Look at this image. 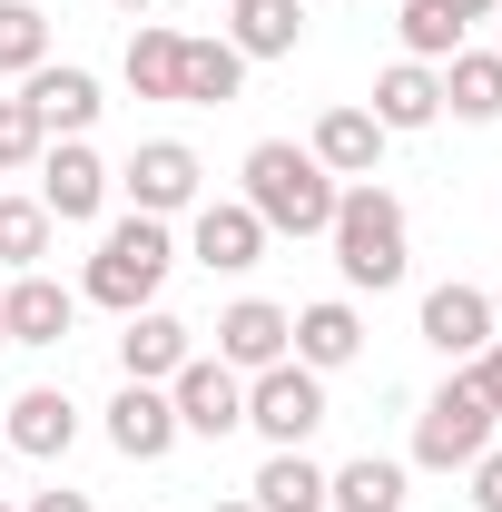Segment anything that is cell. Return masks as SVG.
<instances>
[{"label":"cell","mask_w":502,"mask_h":512,"mask_svg":"<svg viewBox=\"0 0 502 512\" xmlns=\"http://www.w3.org/2000/svg\"><path fill=\"white\" fill-rule=\"evenodd\" d=\"M306 158L325 168V178H375V158H384L375 109H325V119H315V138H306Z\"/></svg>","instance_id":"obj_17"},{"label":"cell","mask_w":502,"mask_h":512,"mask_svg":"<svg viewBox=\"0 0 502 512\" xmlns=\"http://www.w3.org/2000/svg\"><path fill=\"white\" fill-rule=\"evenodd\" d=\"M443 119V69L434 60H394L375 69V128L394 138V128H434Z\"/></svg>","instance_id":"obj_16"},{"label":"cell","mask_w":502,"mask_h":512,"mask_svg":"<svg viewBox=\"0 0 502 512\" xmlns=\"http://www.w3.org/2000/svg\"><path fill=\"white\" fill-rule=\"evenodd\" d=\"M168 404H178V434L227 444V434L247 424V375H237V365H217V355H188V365L168 375Z\"/></svg>","instance_id":"obj_6"},{"label":"cell","mask_w":502,"mask_h":512,"mask_svg":"<svg viewBox=\"0 0 502 512\" xmlns=\"http://www.w3.org/2000/svg\"><path fill=\"white\" fill-rule=\"evenodd\" d=\"M325 503H335V512H404V463L355 453L345 473H325Z\"/></svg>","instance_id":"obj_24"},{"label":"cell","mask_w":502,"mask_h":512,"mask_svg":"<svg viewBox=\"0 0 502 512\" xmlns=\"http://www.w3.org/2000/svg\"><path fill=\"white\" fill-rule=\"evenodd\" d=\"M237 89H247V60H237L227 40H188V50H178V99H188V109H227Z\"/></svg>","instance_id":"obj_21"},{"label":"cell","mask_w":502,"mask_h":512,"mask_svg":"<svg viewBox=\"0 0 502 512\" xmlns=\"http://www.w3.org/2000/svg\"><path fill=\"white\" fill-rule=\"evenodd\" d=\"M128 197H138V217H178V207H197V148H188V138H148V148L128 158Z\"/></svg>","instance_id":"obj_10"},{"label":"cell","mask_w":502,"mask_h":512,"mask_svg":"<svg viewBox=\"0 0 502 512\" xmlns=\"http://www.w3.org/2000/svg\"><path fill=\"white\" fill-rule=\"evenodd\" d=\"M463 375H473V394L493 404V424H502V335L483 345V355H473V365H463Z\"/></svg>","instance_id":"obj_30"},{"label":"cell","mask_w":502,"mask_h":512,"mask_svg":"<svg viewBox=\"0 0 502 512\" xmlns=\"http://www.w3.org/2000/svg\"><path fill=\"white\" fill-rule=\"evenodd\" d=\"M493 335H502V286H493Z\"/></svg>","instance_id":"obj_36"},{"label":"cell","mask_w":502,"mask_h":512,"mask_svg":"<svg viewBox=\"0 0 502 512\" xmlns=\"http://www.w3.org/2000/svg\"><path fill=\"white\" fill-rule=\"evenodd\" d=\"M178 50H188L178 30H138L128 40V89L138 99H178Z\"/></svg>","instance_id":"obj_27"},{"label":"cell","mask_w":502,"mask_h":512,"mask_svg":"<svg viewBox=\"0 0 502 512\" xmlns=\"http://www.w3.org/2000/svg\"><path fill=\"white\" fill-rule=\"evenodd\" d=\"M335 178L315 168L296 138H256L247 148V207L266 217V237H325L335 227Z\"/></svg>","instance_id":"obj_1"},{"label":"cell","mask_w":502,"mask_h":512,"mask_svg":"<svg viewBox=\"0 0 502 512\" xmlns=\"http://www.w3.org/2000/svg\"><path fill=\"white\" fill-rule=\"evenodd\" d=\"M483 453H493V404L473 394V375H453L434 404L414 414V463H424V473H473Z\"/></svg>","instance_id":"obj_4"},{"label":"cell","mask_w":502,"mask_h":512,"mask_svg":"<svg viewBox=\"0 0 502 512\" xmlns=\"http://www.w3.org/2000/svg\"><path fill=\"white\" fill-rule=\"evenodd\" d=\"M247 424H256L276 453H296L315 424H325V375H306L296 355H286V365H266V375L247 384Z\"/></svg>","instance_id":"obj_5"},{"label":"cell","mask_w":502,"mask_h":512,"mask_svg":"<svg viewBox=\"0 0 502 512\" xmlns=\"http://www.w3.org/2000/svg\"><path fill=\"white\" fill-rule=\"evenodd\" d=\"M207 512H256V503H247V493H237V503H207Z\"/></svg>","instance_id":"obj_34"},{"label":"cell","mask_w":502,"mask_h":512,"mask_svg":"<svg viewBox=\"0 0 502 512\" xmlns=\"http://www.w3.org/2000/svg\"><path fill=\"white\" fill-rule=\"evenodd\" d=\"M197 345H188V325L168 316V306H138L128 316V335H119V365H128V384H168L178 365H188Z\"/></svg>","instance_id":"obj_18"},{"label":"cell","mask_w":502,"mask_h":512,"mask_svg":"<svg viewBox=\"0 0 502 512\" xmlns=\"http://www.w3.org/2000/svg\"><path fill=\"white\" fill-rule=\"evenodd\" d=\"M237 20H227V50L237 60H286L296 40H306V0H227Z\"/></svg>","instance_id":"obj_19"},{"label":"cell","mask_w":502,"mask_h":512,"mask_svg":"<svg viewBox=\"0 0 502 512\" xmlns=\"http://www.w3.org/2000/svg\"><path fill=\"white\" fill-rule=\"evenodd\" d=\"M443 10H453V20H463V30H473V20H493L502 0H443Z\"/></svg>","instance_id":"obj_33"},{"label":"cell","mask_w":502,"mask_h":512,"mask_svg":"<svg viewBox=\"0 0 502 512\" xmlns=\"http://www.w3.org/2000/svg\"><path fill=\"white\" fill-rule=\"evenodd\" d=\"M20 512H99V503H89V493H69V483H50V493H30Z\"/></svg>","instance_id":"obj_32"},{"label":"cell","mask_w":502,"mask_h":512,"mask_svg":"<svg viewBox=\"0 0 502 512\" xmlns=\"http://www.w3.org/2000/svg\"><path fill=\"white\" fill-rule=\"evenodd\" d=\"M109 444L128 463H168L178 444V404H168V384H119V404H109Z\"/></svg>","instance_id":"obj_12"},{"label":"cell","mask_w":502,"mask_h":512,"mask_svg":"<svg viewBox=\"0 0 502 512\" xmlns=\"http://www.w3.org/2000/svg\"><path fill=\"white\" fill-rule=\"evenodd\" d=\"M188 247H197V266H207V276H247L256 256H266V217H256L247 197H207Z\"/></svg>","instance_id":"obj_9"},{"label":"cell","mask_w":502,"mask_h":512,"mask_svg":"<svg viewBox=\"0 0 502 512\" xmlns=\"http://www.w3.org/2000/svg\"><path fill=\"white\" fill-rule=\"evenodd\" d=\"M0 512H10V503H0Z\"/></svg>","instance_id":"obj_39"},{"label":"cell","mask_w":502,"mask_h":512,"mask_svg":"<svg viewBox=\"0 0 502 512\" xmlns=\"http://www.w3.org/2000/svg\"><path fill=\"white\" fill-rule=\"evenodd\" d=\"M119 10H138V20H148V10H158V0H119Z\"/></svg>","instance_id":"obj_35"},{"label":"cell","mask_w":502,"mask_h":512,"mask_svg":"<svg viewBox=\"0 0 502 512\" xmlns=\"http://www.w3.org/2000/svg\"><path fill=\"white\" fill-rule=\"evenodd\" d=\"M325 237H335V266H345V286H375V296H384V286H404V266H414L404 197L375 188V178L335 197V227H325Z\"/></svg>","instance_id":"obj_2"},{"label":"cell","mask_w":502,"mask_h":512,"mask_svg":"<svg viewBox=\"0 0 502 512\" xmlns=\"http://www.w3.org/2000/svg\"><path fill=\"white\" fill-rule=\"evenodd\" d=\"M0 463H10V434H0Z\"/></svg>","instance_id":"obj_37"},{"label":"cell","mask_w":502,"mask_h":512,"mask_svg":"<svg viewBox=\"0 0 502 512\" xmlns=\"http://www.w3.org/2000/svg\"><path fill=\"white\" fill-rule=\"evenodd\" d=\"M40 148H50V128L30 99H0V168H40Z\"/></svg>","instance_id":"obj_29"},{"label":"cell","mask_w":502,"mask_h":512,"mask_svg":"<svg viewBox=\"0 0 502 512\" xmlns=\"http://www.w3.org/2000/svg\"><path fill=\"white\" fill-rule=\"evenodd\" d=\"M394 30H404V60H453V50H463V20H453L443 0H404Z\"/></svg>","instance_id":"obj_28"},{"label":"cell","mask_w":502,"mask_h":512,"mask_svg":"<svg viewBox=\"0 0 502 512\" xmlns=\"http://www.w3.org/2000/svg\"><path fill=\"white\" fill-rule=\"evenodd\" d=\"M40 60H50V20H40V0H0V69L30 79Z\"/></svg>","instance_id":"obj_26"},{"label":"cell","mask_w":502,"mask_h":512,"mask_svg":"<svg viewBox=\"0 0 502 512\" xmlns=\"http://www.w3.org/2000/svg\"><path fill=\"white\" fill-rule=\"evenodd\" d=\"M443 109L453 119H502V50H453L443 60Z\"/></svg>","instance_id":"obj_22"},{"label":"cell","mask_w":502,"mask_h":512,"mask_svg":"<svg viewBox=\"0 0 502 512\" xmlns=\"http://www.w3.org/2000/svg\"><path fill=\"white\" fill-rule=\"evenodd\" d=\"M355 355H365V325H355L345 296H325V306L296 316V365H306V375H335V365H355Z\"/></svg>","instance_id":"obj_20"},{"label":"cell","mask_w":502,"mask_h":512,"mask_svg":"<svg viewBox=\"0 0 502 512\" xmlns=\"http://www.w3.org/2000/svg\"><path fill=\"white\" fill-rule=\"evenodd\" d=\"M20 99L40 109V128H50V138H89V119L109 109L89 69H50V60H40V69H30V79H20Z\"/></svg>","instance_id":"obj_15"},{"label":"cell","mask_w":502,"mask_h":512,"mask_svg":"<svg viewBox=\"0 0 502 512\" xmlns=\"http://www.w3.org/2000/svg\"><path fill=\"white\" fill-rule=\"evenodd\" d=\"M0 345H10V325H0Z\"/></svg>","instance_id":"obj_38"},{"label":"cell","mask_w":502,"mask_h":512,"mask_svg":"<svg viewBox=\"0 0 502 512\" xmlns=\"http://www.w3.org/2000/svg\"><path fill=\"white\" fill-rule=\"evenodd\" d=\"M424 345L453 355V365H473V355L493 345V296H483V286H434V296H424Z\"/></svg>","instance_id":"obj_13"},{"label":"cell","mask_w":502,"mask_h":512,"mask_svg":"<svg viewBox=\"0 0 502 512\" xmlns=\"http://www.w3.org/2000/svg\"><path fill=\"white\" fill-rule=\"evenodd\" d=\"M69 316H79V296H69L60 276H40V266L0 286V325H10V345H60Z\"/></svg>","instance_id":"obj_11"},{"label":"cell","mask_w":502,"mask_h":512,"mask_svg":"<svg viewBox=\"0 0 502 512\" xmlns=\"http://www.w3.org/2000/svg\"><path fill=\"white\" fill-rule=\"evenodd\" d=\"M168 266H178V247H168V217H119V227L99 237V256H89L79 296H89V306H109V316H138V306H158Z\"/></svg>","instance_id":"obj_3"},{"label":"cell","mask_w":502,"mask_h":512,"mask_svg":"<svg viewBox=\"0 0 502 512\" xmlns=\"http://www.w3.org/2000/svg\"><path fill=\"white\" fill-rule=\"evenodd\" d=\"M0 434H10V453H30V463H60L69 434H79V404H69L60 384H30V394L0 414Z\"/></svg>","instance_id":"obj_14"},{"label":"cell","mask_w":502,"mask_h":512,"mask_svg":"<svg viewBox=\"0 0 502 512\" xmlns=\"http://www.w3.org/2000/svg\"><path fill=\"white\" fill-rule=\"evenodd\" d=\"M40 256H50V207L40 197H0V266L30 276Z\"/></svg>","instance_id":"obj_25"},{"label":"cell","mask_w":502,"mask_h":512,"mask_svg":"<svg viewBox=\"0 0 502 512\" xmlns=\"http://www.w3.org/2000/svg\"><path fill=\"white\" fill-rule=\"evenodd\" d=\"M247 503L256 512H325V473L306 463V444H296V453H266L256 483H247Z\"/></svg>","instance_id":"obj_23"},{"label":"cell","mask_w":502,"mask_h":512,"mask_svg":"<svg viewBox=\"0 0 502 512\" xmlns=\"http://www.w3.org/2000/svg\"><path fill=\"white\" fill-rule=\"evenodd\" d=\"M296 355V316L286 306H266V296H237L227 316H217V365H237V375H266V365H286Z\"/></svg>","instance_id":"obj_8"},{"label":"cell","mask_w":502,"mask_h":512,"mask_svg":"<svg viewBox=\"0 0 502 512\" xmlns=\"http://www.w3.org/2000/svg\"><path fill=\"white\" fill-rule=\"evenodd\" d=\"M40 207H50V227H89L109 207V158L89 138H50L40 148Z\"/></svg>","instance_id":"obj_7"},{"label":"cell","mask_w":502,"mask_h":512,"mask_svg":"<svg viewBox=\"0 0 502 512\" xmlns=\"http://www.w3.org/2000/svg\"><path fill=\"white\" fill-rule=\"evenodd\" d=\"M473 503L502 512V453H483V463H473Z\"/></svg>","instance_id":"obj_31"}]
</instances>
